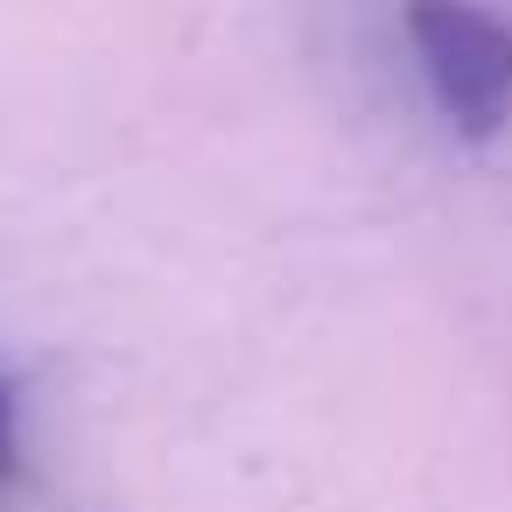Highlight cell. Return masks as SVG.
Returning <instances> with one entry per match:
<instances>
[{
  "label": "cell",
  "mask_w": 512,
  "mask_h": 512,
  "mask_svg": "<svg viewBox=\"0 0 512 512\" xmlns=\"http://www.w3.org/2000/svg\"><path fill=\"white\" fill-rule=\"evenodd\" d=\"M407 43L449 127L491 141L512 120V22L477 0H407Z\"/></svg>",
  "instance_id": "cell-1"
},
{
  "label": "cell",
  "mask_w": 512,
  "mask_h": 512,
  "mask_svg": "<svg viewBox=\"0 0 512 512\" xmlns=\"http://www.w3.org/2000/svg\"><path fill=\"white\" fill-rule=\"evenodd\" d=\"M22 428H15V400H8V386H0V512H15V498H22Z\"/></svg>",
  "instance_id": "cell-2"
}]
</instances>
